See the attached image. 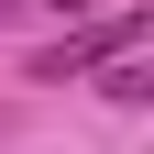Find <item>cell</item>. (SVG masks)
<instances>
[{
	"label": "cell",
	"instance_id": "cell-4",
	"mask_svg": "<svg viewBox=\"0 0 154 154\" xmlns=\"http://www.w3.org/2000/svg\"><path fill=\"white\" fill-rule=\"evenodd\" d=\"M11 11H22V0H0V22H11Z\"/></svg>",
	"mask_w": 154,
	"mask_h": 154
},
{
	"label": "cell",
	"instance_id": "cell-1",
	"mask_svg": "<svg viewBox=\"0 0 154 154\" xmlns=\"http://www.w3.org/2000/svg\"><path fill=\"white\" fill-rule=\"evenodd\" d=\"M143 33H154V11H88V22H66L44 55H33V77H44V88H66V77H99L110 55H132Z\"/></svg>",
	"mask_w": 154,
	"mask_h": 154
},
{
	"label": "cell",
	"instance_id": "cell-3",
	"mask_svg": "<svg viewBox=\"0 0 154 154\" xmlns=\"http://www.w3.org/2000/svg\"><path fill=\"white\" fill-rule=\"evenodd\" d=\"M44 11H55V22H88V11H110V0H44Z\"/></svg>",
	"mask_w": 154,
	"mask_h": 154
},
{
	"label": "cell",
	"instance_id": "cell-2",
	"mask_svg": "<svg viewBox=\"0 0 154 154\" xmlns=\"http://www.w3.org/2000/svg\"><path fill=\"white\" fill-rule=\"evenodd\" d=\"M99 88H110L121 110H143V99H154V66H132V55H110V66H99Z\"/></svg>",
	"mask_w": 154,
	"mask_h": 154
}]
</instances>
